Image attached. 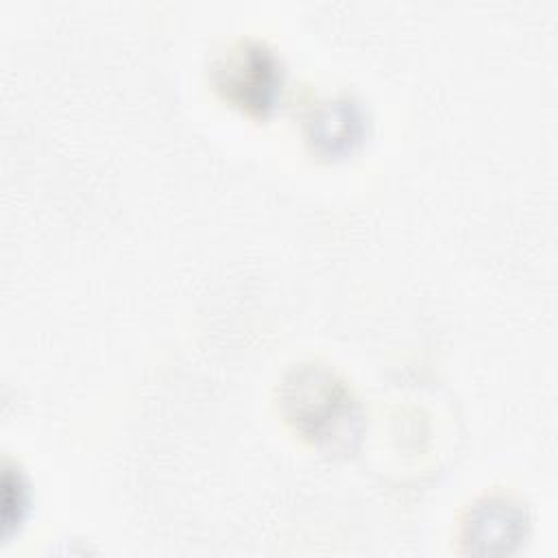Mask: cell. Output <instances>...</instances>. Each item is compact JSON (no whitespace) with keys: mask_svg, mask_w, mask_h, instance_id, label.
<instances>
[{"mask_svg":"<svg viewBox=\"0 0 558 558\" xmlns=\"http://www.w3.org/2000/svg\"><path fill=\"white\" fill-rule=\"evenodd\" d=\"M218 72L222 74L220 87L242 107L264 111L272 105L279 74L270 52L259 46L240 48Z\"/></svg>","mask_w":558,"mask_h":558,"instance_id":"cell-1","label":"cell"}]
</instances>
